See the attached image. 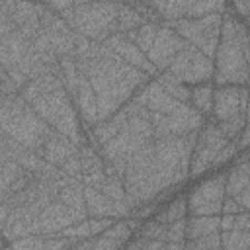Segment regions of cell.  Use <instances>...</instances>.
Instances as JSON below:
<instances>
[{
	"label": "cell",
	"mask_w": 250,
	"mask_h": 250,
	"mask_svg": "<svg viewBox=\"0 0 250 250\" xmlns=\"http://www.w3.org/2000/svg\"><path fill=\"white\" fill-rule=\"evenodd\" d=\"M219 240L221 250H250V230H223Z\"/></svg>",
	"instance_id": "e575fe53"
},
{
	"label": "cell",
	"mask_w": 250,
	"mask_h": 250,
	"mask_svg": "<svg viewBox=\"0 0 250 250\" xmlns=\"http://www.w3.org/2000/svg\"><path fill=\"white\" fill-rule=\"evenodd\" d=\"M84 205H86L88 219L121 221V219H129L133 213L129 203H115L109 197H105L102 191H98L94 188H86V186H84Z\"/></svg>",
	"instance_id": "44dd1931"
},
{
	"label": "cell",
	"mask_w": 250,
	"mask_h": 250,
	"mask_svg": "<svg viewBox=\"0 0 250 250\" xmlns=\"http://www.w3.org/2000/svg\"><path fill=\"white\" fill-rule=\"evenodd\" d=\"M0 250H14V248H12L10 244H2V246H0Z\"/></svg>",
	"instance_id": "681fc988"
},
{
	"label": "cell",
	"mask_w": 250,
	"mask_h": 250,
	"mask_svg": "<svg viewBox=\"0 0 250 250\" xmlns=\"http://www.w3.org/2000/svg\"><path fill=\"white\" fill-rule=\"evenodd\" d=\"M213 82H205V84H197L189 88V105L203 115L205 119L211 117V109H213Z\"/></svg>",
	"instance_id": "f546056e"
},
{
	"label": "cell",
	"mask_w": 250,
	"mask_h": 250,
	"mask_svg": "<svg viewBox=\"0 0 250 250\" xmlns=\"http://www.w3.org/2000/svg\"><path fill=\"white\" fill-rule=\"evenodd\" d=\"M164 232H166V227L160 225L158 221L154 219H146L143 221L141 229L135 232V236L143 238V240H156V242H164Z\"/></svg>",
	"instance_id": "8d00e7d4"
},
{
	"label": "cell",
	"mask_w": 250,
	"mask_h": 250,
	"mask_svg": "<svg viewBox=\"0 0 250 250\" xmlns=\"http://www.w3.org/2000/svg\"><path fill=\"white\" fill-rule=\"evenodd\" d=\"M248 62V25L227 8L221 21L219 45L213 55V86H246Z\"/></svg>",
	"instance_id": "277c9868"
},
{
	"label": "cell",
	"mask_w": 250,
	"mask_h": 250,
	"mask_svg": "<svg viewBox=\"0 0 250 250\" xmlns=\"http://www.w3.org/2000/svg\"><path fill=\"white\" fill-rule=\"evenodd\" d=\"M213 70H215L213 61L191 45H186L166 68L170 76H174L176 80H180L189 88L197 84L213 82Z\"/></svg>",
	"instance_id": "7c38bea8"
},
{
	"label": "cell",
	"mask_w": 250,
	"mask_h": 250,
	"mask_svg": "<svg viewBox=\"0 0 250 250\" xmlns=\"http://www.w3.org/2000/svg\"><path fill=\"white\" fill-rule=\"evenodd\" d=\"M57 201L64 203L66 207L78 211V213H84L86 215V205H84V184L76 178H64L62 186L59 188V193H57ZM88 217V215H86Z\"/></svg>",
	"instance_id": "484cf974"
},
{
	"label": "cell",
	"mask_w": 250,
	"mask_h": 250,
	"mask_svg": "<svg viewBox=\"0 0 250 250\" xmlns=\"http://www.w3.org/2000/svg\"><path fill=\"white\" fill-rule=\"evenodd\" d=\"M188 43L174 31L170 29L166 23L160 25L156 39L152 43V47L146 53L148 62L156 68V72H166V68L170 66V62L176 59V55L186 47Z\"/></svg>",
	"instance_id": "d6986e66"
},
{
	"label": "cell",
	"mask_w": 250,
	"mask_h": 250,
	"mask_svg": "<svg viewBox=\"0 0 250 250\" xmlns=\"http://www.w3.org/2000/svg\"><path fill=\"white\" fill-rule=\"evenodd\" d=\"M68 250H90L88 248V240H82V242H76L74 246H70Z\"/></svg>",
	"instance_id": "c3c4849f"
},
{
	"label": "cell",
	"mask_w": 250,
	"mask_h": 250,
	"mask_svg": "<svg viewBox=\"0 0 250 250\" xmlns=\"http://www.w3.org/2000/svg\"><path fill=\"white\" fill-rule=\"evenodd\" d=\"M160 18L162 23H170V21H178V20H195V18H203L209 14H223L227 10V2H180V0H170V2H154L148 0L146 2Z\"/></svg>",
	"instance_id": "9a60e30c"
},
{
	"label": "cell",
	"mask_w": 250,
	"mask_h": 250,
	"mask_svg": "<svg viewBox=\"0 0 250 250\" xmlns=\"http://www.w3.org/2000/svg\"><path fill=\"white\" fill-rule=\"evenodd\" d=\"M78 156H80V170H82V178L86 176H94V174H102L104 172V160L100 156V152L90 146L88 143L78 146Z\"/></svg>",
	"instance_id": "d6a6232c"
},
{
	"label": "cell",
	"mask_w": 250,
	"mask_h": 250,
	"mask_svg": "<svg viewBox=\"0 0 250 250\" xmlns=\"http://www.w3.org/2000/svg\"><path fill=\"white\" fill-rule=\"evenodd\" d=\"M146 23V20L141 16V12L133 6V2H117V18H115V27H113V35L115 33H127L137 29L139 25Z\"/></svg>",
	"instance_id": "83f0119b"
},
{
	"label": "cell",
	"mask_w": 250,
	"mask_h": 250,
	"mask_svg": "<svg viewBox=\"0 0 250 250\" xmlns=\"http://www.w3.org/2000/svg\"><path fill=\"white\" fill-rule=\"evenodd\" d=\"M236 213H244V209L232 197H225L223 207H221V215H236Z\"/></svg>",
	"instance_id": "f6af8a7d"
},
{
	"label": "cell",
	"mask_w": 250,
	"mask_h": 250,
	"mask_svg": "<svg viewBox=\"0 0 250 250\" xmlns=\"http://www.w3.org/2000/svg\"><path fill=\"white\" fill-rule=\"evenodd\" d=\"M225 193L227 197H234L244 189H250V162H248V150L238 152V156L232 160V164L225 170Z\"/></svg>",
	"instance_id": "603a6c76"
},
{
	"label": "cell",
	"mask_w": 250,
	"mask_h": 250,
	"mask_svg": "<svg viewBox=\"0 0 250 250\" xmlns=\"http://www.w3.org/2000/svg\"><path fill=\"white\" fill-rule=\"evenodd\" d=\"M160 25L162 23H152V21H146V23H143V25H139L137 29H133V31H127V33H123L139 51H143L145 55L148 53V49L152 47V43H154V39H156V33H158V29H160Z\"/></svg>",
	"instance_id": "4dcf8cb0"
},
{
	"label": "cell",
	"mask_w": 250,
	"mask_h": 250,
	"mask_svg": "<svg viewBox=\"0 0 250 250\" xmlns=\"http://www.w3.org/2000/svg\"><path fill=\"white\" fill-rule=\"evenodd\" d=\"M0 131L33 154H39L55 133V129L25 104L20 92L14 96H0Z\"/></svg>",
	"instance_id": "52a82bcc"
},
{
	"label": "cell",
	"mask_w": 250,
	"mask_h": 250,
	"mask_svg": "<svg viewBox=\"0 0 250 250\" xmlns=\"http://www.w3.org/2000/svg\"><path fill=\"white\" fill-rule=\"evenodd\" d=\"M184 250H221L219 232L217 234H209L205 238H197V240H186L184 242Z\"/></svg>",
	"instance_id": "f35d334b"
},
{
	"label": "cell",
	"mask_w": 250,
	"mask_h": 250,
	"mask_svg": "<svg viewBox=\"0 0 250 250\" xmlns=\"http://www.w3.org/2000/svg\"><path fill=\"white\" fill-rule=\"evenodd\" d=\"M18 86L14 84V80L6 74V70L0 66V96H14L18 94Z\"/></svg>",
	"instance_id": "7bdbcfd3"
},
{
	"label": "cell",
	"mask_w": 250,
	"mask_h": 250,
	"mask_svg": "<svg viewBox=\"0 0 250 250\" xmlns=\"http://www.w3.org/2000/svg\"><path fill=\"white\" fill-rule=\"evenodd\" d=\"M229 143L230 141H227L221 135V131L217 129L215 121L205 119V123L197 131L195 145H193V150H191V158H189V180H197L203 174L211 172V164H213L215 156Z\"/></svg>",
	"instance_id": "8fae6325"
},
{
	"label": "cell",
	"mask_w": 250,
	"mask_h": 250,
	"mask_svg": "<svg viewBox=\"0 0 250 250\" xmlns=\"http://www.w3.org/2000/svg\"><path fill=\"white\" fill-rule=\"evenodd\" d=\"M125 111H127V119L125 125L119 129V133L107 141L105 145H102L98 148L102 160L105 164H109L123 180V172H125V164L127 160L139 150L143 148L146 143H150L154 139V129L150 123V113L133 104L127 102L125 104Z\"/></svg>",
	"instance_id": "8992f818"
},
{
	"label": "cell",
	"mask_w": 250,
	"mask_h": 250,
	"mask_svg": "<svg viewBox=\"0 0 250 250\" xmlns=\"http://www.w3.org/2000/svg\"><path fill=\"white\" fill-rule=\"evenodd\" d=\"M223 14H209V16L195 18V20H178V21H170L166 25L170 29H174L188 45L195 47L197 51H201L205 57H209L213 61V55L217 51L219 37H221Z\"/></svg>",
	"instance_id": "9c48e42d"
},
{
	"label": "cell",
	"mask_w": 250,
	"mask_h": 250,
	"mask_svg": "<svg viewBox=\"0 0 250 250\" xmlns=\"http://www.w3.org/2000/svg\"><path fill=\"white\" fill-rule=\"evenodd\" d=\"M74 244H76V240L64 238V236H55V234H47V236L29 234V236L10 242V246L14 250H68Z\"/></svg>",
	"instance_id": "d4e9b609"
},
{
	"label": "cell",
	"mask_w": 250,
	"mask_h": 250,
	"mask_svg": "<svg viewBox=\"0 0 250 250\" xmlns=\"http://www.w3.org/2000/svg\"><path fill=\"white\" fill-rule=\"evenodd\" d=\"M20 96L51 129L66 137L76 146L86 143L78 111L57 74L47 72L29 80L20 90Z\"/></svg>",
	"instance_id": "3957f363"
},
{
	"label": "cell",
	"mask_w": 250,
	"mask_h": 250,
	"mask_svg": "<svg viewBox=\"0 0 250 250\" xmlns=\"http://www.w3.org/2000/svg\"><path fill=\"white\" fill-rule=\"evenodd\" d=\"M197 133L186 137L152 139L125 164L123 186L131 209L154 203L160 195H174L189 180V158Z\"/></svg>",
	"instance_id": "6da1fadb"
},
{
	"label": "cell",
	"mask_w": 250,
	"mask_h": 250,
	"mask_svg": "<svg viewBox=\"0 0 250 250\" xmlns=\"http://www.w3.org/2000/svg\"><path fill=\"white\" fill-rule=\"evenodd\" d=\"M217 232H221L219 217H186V240H197Z\"/></svg>",
	"instance_id": "f1b7e54d"
},
{
	"label": "cell",
	"mask_w": 250,
	"mask_h": 250,
	"mask_svg": "<svg viewBox=\"0 0 250 250\" xmlns=\"http://www.w3.org/2000/svg\"><path fill=\"white\" fill-rule=\"evenodd\" d=\"M188 217V203H186V193H178L174 195L170 201H166L164 205H160V209L154 213V221H158L160 225L168 227L176 221H182Z\"/></svg>",
	"instance_id": "4316f807"
},
{
	"label": "cell",
	"mask_w": 250,
	"mask_h": 250,
	"mask_svg": "<svg viewBox=\"0 0 250 250\" xmlns=\"http://www.w3.org/2000/svg\"><path fill=\"white\" fill-rule=\"evenodd\" d=\"M39 21H41V33L51 45V51L62 59V57H74L76 55V33L62 21L59 14L47 8L45 2H39Z\"/></svg>",
	"instance_id": "4fadbf2b"
},
{
	"label": "cell",
	"mask_w": 250,
	"mask_h": 250,
	"mask_svg": "<svg viewBox=\"0 0 250 250\" xmlns=\"http://www.w3.org/2000/svg\"><path fill=\"white\" fill-rule=\"evenodd\" d=\"M158 250H166V246H164V244H162V246H160V248H158Z\"/></svg>",
	"instance_id": "f907efd6"
},
{
	"label": "cell",
	"mask_w": 250,
	"mask_h": 250,
	"mask_svg": "<svg viewBox=\"0 0 250 250\" xmlns=\"http://www.w3.org/2000/svg\"><path fill=\"white\" fill-rule=\"evenodd\" d=\"M59 16L74 33L90 43H104L113 35L117 2H74L72 8Z\"/></svg>",
	"instance_id": "ba28073f"
},
{
	"label": "cell",
	"mask_w": 250,
	"mask_h": 250,
	"mask_svg": "<svg viewBox=\"0 0 250 250\" xmlns=\"http://www.w3.org/2000/svg\"><path fill=\"white\" fill-rule=\"evenodd\" d=\"M62 86L66 88V92H68V96H70V100H72V104L78 111L84 133H88L98 123V104H96V96H94L88 80L78 70V74Z\"/></svg>",
	"instance_id": "ac0fdd59"
},
{
	"label": "cell",
	"mask_w": 250,
	"mask_h": 250,
	"mask_svg": "<svg viewBox=\"0 0 250 250\" xmlns=\"http://www.w3.org/2000/svg\"><path fill=\"white\" fill-rule=\"evenodd\" d=\"M86 219L88 217L84 213H78L55 199L37 215V219L31 227V234H43V236L55 234V232H61V230H64L80 221H86Z\"/></svg>",
	"instance_id": "e0dca14e"
},
{
	"label": "cell",
	"mask_w": 250,
	"mask_h": 250,
	"mask_svg": "<svg viewBox=\"0 0 250 250\" xmlns=\"http://www.w3.org/2000/svg\"><path fill=\"white\" fill-rule=\"evenodd\" d=\"M170 98H174L178 104H184V105H189V86L182 84L180 80H176L174 76H170L168 72H158L154 78H152Z\"/></svg>",
	"instance_id": "1f68e13d"
},
{
	"label": "cell",
	"mask_w": 250,
	"mask_h": 250,
	"mask_svg": "<svg viewBox=\"0 0 250 250\" xmlns=\"http://www.w3.org/2000/svg\"><path fill=\"white\" fill-rule=\"evenodd\" d=\"M4 6L10 20L25 39L31 41L41 31L39 2H4Z\"/></svg>",
	"instance_id": "7402d4cb"
},
{
	"label": "cell",
	"mask_w": 250,
	"mask_h": 250,
	"mask_svg": "<svg viewBox=\"0 0 250 250\" xmlns=\"http://www.w3.org/2000/svg\"><path fill=\"white\" fill-rule=\"evenodd\" d=\"M150 123L154 129V139L186 137L189 133H197L205 123V117L199 115L191 105H180V109H176L170 115L150 113Z\"/></svg>",
	"instance_id": "5bb4252c"
},
{
	"label": "cell",
	"mask_w": 250,
	"mask_h": 250,
	"mask_svg": "<svg viewBox=\"0 0 250 250\" xmlns=\"http://www.w3.org/2000/svg\"><path fill=\"white\" fill-rule=\"evenodd\" d=\"M98 191H102L105 197H109L111 201L115 203H129L127 201V193H125V186H123V180L119 176H113V174H105L102 186L98 188ZM131 207V205H129Z\"/></svg>",
	"instance_id": "836d02e7"
},
{
	"label": "cell",
	"mask_w": 250,
	"mask_h": 250,
	"mask_svg": "<svg viewBox=\"0 0 250 250\" xmlns=\"http://www.w3.org/2000/svg\"><path fill=\"white\" fill-rule=\"evenodd\" d=\"M248 117V86H215L211 121Z\"/></svg>",
	"instance_id": "2e32d148"
},
{
	"label": "cell",
	"mask_w": 250,
	"mask_h": 250,
	"mask_svg": "<svg viewBox=\"0 0 250 250\" xmlns=\"http://www.w3.org/2000/svg\"><path fill=\"white\" fill-rule=\"evenodd\" d=\"M166 242H186V219L176 221L166 227L164 232V244Z\"/></svg>",
	"instance_id": "60d3db41"
},
{
	"label": "cell",
	"mask_w": 250,
	"mask_h": 250,
	"mask_svg": "<svg viewBox=\"0 0 250 250\" xmlns=\"http://www.w3.org/2000/svg\"><path fill=\"white\" fill-rule=\"evenodd\" d=\"M246 123H248V117H232V119H227V121H219L215 125L227 141H236V137L240 135V131L244 129Z\"/></svg>",
	"instance_id": "74e56055"
},
{
	"label": "cell",
	"mask_w": 250,
	"mask_h": 250,
	"mask_svg": "<svg viewBox=\"0 0 250 250\" xmlns=\"http://www.w3.org/2000/svg\"><path fill=\"white\" fill-rule=\"evenodd\" d=\"M102 45H104V49H107L111 55H115L117 59H121L125 64H129V66L141 70L143 74H146V76H150V78H154V76L158 74L156 68L148 62L146 55H145L143 51H139L123 33L109 35Z\"/></svg>",
	"instance_id": "ffe728a7"
},
{
	"label": "cell",
	"mask_w": 250,
	"mask_h": 250,
	"mask_svg": "<svg viewBox=\"0 0 250 250\" xmlns=\"http://www.w3.org/2000/svg\"><path fill=\"white\" fill-rule=\"evenodd\" d=\"M219 230H250V211L236 215H219Z\"/></svg>",
	"instance_id": "d590c367"
},
{
	"label": "cell",
	"mask_w": 250,
	"mask_h": 250,
	"mask_svg": "<svg viewBox=\"0 0 250 250\" xmlns=\"http://www.w3.org/2000/svg\"><path fill=\"white\" fill-rule=\"evenodd\" d=\"M227 8L240 20L248 25V16H250V0H242V2H227Z\"/></svg>",
	"instance_id": "b9f144b4"
},
{
	"label": "cell",
	"mask_w": 250,
	"mask_h": 250,
	"mask_svg": "<svg viewBox=\"0 0 250 250\" xmlns=\"http://www.w3.org/2000/svg\"><path fill=\"white\" fill-rule=\"evenodd\" d=\"M236 146H238V152L242 150H248V143H250V131H248V123L244 125V129L240 131V135L236 137Z\"/></svg>",
	"instance_id": "bcb514c9"
},
{
	"label": "cell",
	"mask_w": 250,
	"mask_h": 250,
	"mask_svg": "<svg viewBox=\"0 0 250 250\" xmlns=\"http://www.w3.org/2000/svg\"><path fill=\"white\" fill-rule=\"evenodd\" d=\"M236 156H238V146H236L234 141H230V143L215 156V160H213V164H211V170H221L223 166H227L229 162H232Z\"/></svg>",
	"instance_id": "ab89813d"
},
{
	"label": "cell",
	"mask_w": 250,
	"mask_h": 250,
	"mask_svg": "<svg viewBox=\"0 0 250 250\" xmlns=\"http://www.w3.org/2000/svg\"><path fill=\"white\" fill-rule=\"evenodd\" d=\"M115 221L113 219H88V227H90V236H98L104 230H107Z\"/></svg>",
	"instance_id": "ee69618b"
},
{
	"label": "cell",
	"mask_w": 250,
	"mask_h": 250,
	"mask_svg": "<svg viewBox=\"0 0 250 250\" xmlns=\"http://www.w3.org/2000/svg\"><path fill=\"white\" fill-rule=\"evenodd\" d=\"M74 59L80 74L88 80L96 96L98 121H105L115 115L148 80H152L111 55L102 43H90L88 51Z\"/></svg>",
	"instance_id": "7a4b0ae2"
},
{
	"label": "cell",
	"mask_w": 250,
	"mask_h": 250,
	"mask_svg": "<svg viewBox=\"0 0 250 250\" xmlns=\"http://www.w3.org/2000/svg\"><path fill=\"white\" fill-rule=\"evenodd\" d=\"M166 250H184V242H166Z\"/></svg>",
	"instance_id": "7dc6e473"
},
{
	"label": "cell",
	"mask_w": 250,
	"mask_h": 250,
	"mask_svg": "<svg viewBox=\"0 0 250 250\" xmlns=\"http://www.w3.org/2000/svg\"><path fill=\"white\" fill-rule=\"evenodd\" d=\"M225 170L213 172L211 176H205L199 180L191 191L186 195L188 203V217H219L225 193Z\"/></svg>",
	"instance_id": "30bf717a"
},
{
	"label": "cell",
	"mask_w": 250,
	"mask_h": 250,
	"mask_svg": "<svg viewBox=\"0 0 250 250\" xmlns=\"http://www.w3.org/2000/svg\"><path fill=\"white\" fill-rule=\"evenodd\" d=\"M0 66L21 90L29 80L51 72L43 57L33 49L10 20L4 2H0Z\"/></svg>",
	"instance_id": "5b68a950"
},
{
	"label": "cell",
	"mask_w": 250,
	"mask_h": 250,
	"mask_svg": "<svg viewBox=\"0 0 250 250\" xmlns=\"http://www.w3.org/2000/svg\"><path fill=\"white\" fill-rule=\"evenodd\" d=\"M133 236V230L127 227L125 219L115 221L107 230H104L98 236L88 238L90 250H121Z\"/></svg>",
	"instance_id": "cb8c5ba5"
}]
</instances>
